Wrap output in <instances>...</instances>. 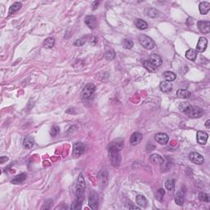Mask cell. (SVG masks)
I'll return each instance as SVG.
<instances>
[{"instance_id": "1", "label": "cell", "mask_w": 210, "mask_h": 210, "mask_svg": "<svg viewBox=\"0 0 210 210\" xmlns=\"http://www.w3.org/2000/svg\"><path fill=\"white\" fill-rule=\"evenodd\" d=\"M123 147L122 141H116L112 142L108 145V155L110 158V162L113 167H119L121 163V155L120 150Z\"/></svg>"}, {"instance_id": "2", "label": "cell", "mask_w": 210, "mask_h": 210, "mask_svg": "<svg viewBox=\"0 0 210 210\" xmlns=\"http://www.w3.org/2000/svg\"><path fill=\"white\" fill-rule=\"evenodd\" d=\"M86 187V181L83 177V174H80L78 176L77 183H76V199L80 202H83Z\"/></svg>"}, {"instance_id": "3", "label": "cell", "mask_w": 210, "mask_h": 210, "mask_svg": "<svg viewBox=\"0 0 210 210\" xmlns=\"http://www.w3.org/2000/svg\"><path fill=\"white\" fill-rule=\"evenodd\" d=\"M89 206L92 209H98L100 207V196L96 191H92L88 197Z\"/></svg>"}, {"instance_id": "4", "label": "cell", "mask_w": 210, "mask_h": 210, "mask_svg": "<svg viewBox=\"0 0 210 210\" xmlns=\"http://www.w3.org/2000/svg\"><path fill=\"white\" fill-rule=\"evenodd\" d=\"M139 41L144 49L148 50L153 49L155 46V42L154 41V39L146 35H141L139 37Z\"/></svg>"}, {"instance_id": "5", "label": "cell", "mask_w": 210, "mask_h": 210, "mask_svg": "<svg viewBox=\"0 0 210 210\" xmlns=\"http://www.w3.org/2000/svg\"><path fill=\"white\" fill-rule=\"evenodd\" d=\"M185 113L188 117H191V118H199V117L203 116L204 110L202 108H199V107L193 106V105L191 104V106L189 107Z\"/></svg>"}, {"instance_id": "6", "label": "cell", "mask_w": 210, "mask_h": 210, "mask_svg": "<svg viewBox=\"0 0 210 210\" xmlns=\"http://www.w3.org/2000/svg\"><path fill=\"white\" fill-rule=\"evenodd\" d=\"M95 86L93 83L87 84L85 87H84L83 90L81 92V98L83 100H88L93 95V94L95 91Z\"/></svg>"}, {"instance_id": "7", "label": "cell", "mask_w": 210, "mask_h": 210, "mask_svg": "<svg viewBox=\"0 0 210 210\" xmlns=\"http://www.w3.org/2000/svg\"><path fill=\"white\" fill-rule=\"evenodd\" d=\"M86 146L83 143L77 142L73 145V150H72V156L74 158H77L82 154L85 152Z\"/></svg>"}, {"instance_id": "8", "label": "cell", "mask_w": 210, "mask_h": 210, "mask_svg": "<svg viewBox=\"0 0 210 210\" xmlns=\"http://www.w3.org/2000/svg\"><path fill=\"white\" fill-rule=\"evenodd\" d=\"M189 159L195 164L197 165H202L205 163V158L200 154L197 152H192L189 154Z\"/></svg>"}, {"instance_id": "9", "label": "cell", "mask_w": 210, "mask_h": 210, "mask_svg": "<svg viewBox=\"0 0 210 210\" xmlns=\"http://www.w3.org/2000/svg\"><path fill=\"white\" fill-rule=\"evenodd\" d=\"M198 28L203 34H208L210 31V22L208 21H199L197 23Z\"/></svg>"}, {"instance_id": "10", "label": "cell", "mask_w": 210, "mask_h": 210, "mask_svg": "<svg viewBox=\"0 0 210 210\" xmlns=\"http://www.w3.org/2000/svg\"><path fill=\"white\" fill-rule=\"evenodd\" d=\"M154 140L159 144H166L169 141L168 136L165 133H158L154 136Z\"/></svg>"}, {"instance_id": "11", "label": "cell", "mask_w": 210, "mask_h": 210, "mask_svg": "<svg viewBox=\"0 0 210 210\" xmlns=\"http://www.w3.org/2000/svg\"><path fill=\"white\" fill-rule=\"evenodd\" d=\"M208 45V40L205 37H200L199 41L197 43L196 51L197 52H205Z\"/></svg>"}, {"instance_id": "12", "label": "cell", "mask_w": 210, "mask_h": 210, "mask_svg": "<svg viewBox=\"0 0 210 210\" xmlns=\"http://www.w3.org/2000/svg\"><path fill=\"white\" fill-rule=\"evenodd\" d=\"M148 60H149L154 66H156V67L160 66L161 65H162V63H163V61H162L161 57L159 55L156 54V53H153L151 55H149Z\"/></svg>"}, {"instance_id": "13", "label": "cell", "mask_w": 210, "mask_h": 210, "mask_svg": "<svg viewBox=\"0 0 210 210\" xmlns=\"http://www.w3.org/2000/svg\"><path fill=\"white\" fill-rule=\"evenodd\" d=\"M85 23L90 29H94L97 26L96 17L93 15H89L85 18Z\"/></svg>"}, {"instance_id": "14", "label": "cell", "mask_w": 210, "mask_h": 210, "mask_svg": "<svg viewBox=\"0 0 210 210\" xmlns=\"http://www.w3.org/2000/svg\"><path fill=\"white\" fill-rule=\"evenodd\" d=\"M142 137H143V136H142V134H141V132H139V131L134 132L132 135L130 136V144H132V145L135 146V145H137L138 144H140L141 141H142Z\"/></svg>"}, {"instance_id": "15", "label": "cell", "mask_w": 210, "mask_h": 210, "mask_svg": "<svg viewBox=\"0 0 210 210\" xmlns=\"http://www.w3.org/2000/svg\"><path fill=\"white\" fill-rule=\"evenodd\" d=\"M197 142L201 145H205L208 141V135L205 131H198L197 132Z\"/></svg>"}, {"instance_id": "16", "label": "cell", "mask_w": 210, "mask_h": 210, "mask_svg": "<svg viewBox=\"0 0 210 210\" xmlns=\"http://www.w3.org/2000/svg\"><path fill=\"white\" fill-rule=\"evenodd\" d=\"M149 161L152 163H154V164L162 165L164 163V158L161 155L158 154H153L149 157Z\"/></svg>"}, {"instance_id": "17", "label": "cell", "mask_w": 210, "mask_h": 210, "mask_svg": "<svg viewBox=\"0 0 210 210\" xmlns=\"http://www.w3.org/2000/svg\"><path fill=\"white\" fill-rule=\"evenodd\" d=\"M159 87H160L161 90L163 92H164V93H169V92H171V90H173V86H172V84H171V82H169V81H167V80L162 81L160 83Z\"/></svg>"}, {"instance_id": "18", "label": "cell", "mask_w": 210, "mask_h": 210, "mask_svg": "<svg viewBox=\"0 0 210 210\" xmlns=\"http://www.w3.org/2000/svg\"><path fill=\"white\" fill-rule=\"evenodd\" d=\"M199 12L202 14V15H206L207 13H208V12L210 10V3L208 2H201L199 3Z\"/></svg>"}, {"instance_id": "19", "label": "cell", "mask_w": 210, "mask_h": 210, "mask_svg": "<svg viewBox=\"0 0 210 210\" xmlns=\"http://www.w3.org/2000/svg\"><path fill=\"white\" fill-rule=\"evenodd\" d=\"M26 177H27V176L25 173H21V174L17 175L14 177L13 179L11 181V183L14 184V185H19L21 183L25 181L26 180Z\"/></svg>"}, {"instance_id": "20", "label": "cell", "mask_w": 210, "mask_h": 210, "mask_svg": "<svg viewBox=\"0 0 210 210\" xmlns=\"http://www.w3.org/2000/svg\"><path fill=\"white\" fill-rule=\"evenodd\" d=\"M135 25H136V27L138 28L139 30H141V31L145 30V29H147V28L149 27L148 23H147L145 21H144V20H142V19L135 20Z\"/></svg>"}, {"instance_id": "21", "label": "cell", "mask_w": 210, "mask_h": 210, "mask_svg": "<svg viewBox=\"0 0 210 210\" xmlns=\"http://www.w3.org/2000/svg\"><path fill=\"white\" fill-rule=\"evenodd\" d=\"M184 201H185V199H184V192L182 191V190H181V191L177 192L176 196H175V202H176V204L177 205L181 206L184 204Z\"/></svg>"}, {"instance_id": "22", "label": "cell", "mask_w": 210, "mask_h": 210, "mask_svg": "<svg viewBox=\"0 0 210 210\" xmlns=\"http://www.w3.org/2000/svg\"><path fill=\"white\" fill-rule=\"evenodd\" d=\"M177 95L180 99H188L191 97V92L185 89H180L177 91Z\"/></svg>"}, {"instance_id": "23", "label": "cell", "mask_w": 210, "mask_h": 210, "mask_svg": "<svg viewBox=\"0 0 210 210\" xmlns=\"http://www.w3.org/2000/svg\"><path fill=\"white\" fill-rule=\"evenodd\" d=\"M35 144V141L31 136H26L23 141V146L25 149H31Z\"/></svg>"}, {"instance_id": "24", "label": "cell", "mask_w": 210, "mask_h": 210, "mask_svg": "<svg viewBox=\"0 0 210 210\" xmlns=\"http://www.w3.org/2000/svg\"><path fill=\"white\" fill-rule=\"evenodd\" d=\"M197 51L195 49H188L185 52V58H187L190 61H195L197 58Z\"/></svg>"}, {"instance_id": "25", "label": "cell", "mask_w": 210, "mask_h": 210, "mask_svg": "<svg viewBox=\"0 0 210 210\" xmlns=\"http://www.w3.org/2000/svg\"><path fill=\"white\" fill-rule=\"evenodd\" d=\"M136 203L138 204V205L140 207L145 208L147 206V205H148V201H147L146 198H145L144 195H138L136 196Z\"/></svg>"}, {"instance_id": "26", "label": "cell", "mask_w": 210, "mask_h": 210, "mask_svg": "<svg viewBox=\"0 0 210 210\" xmlns=\"http://www.w3.org/2000/svg\"><path fill=\"white\" fill-rule=\"evenodd\" d=\"M163 77H164V79H165L167 81L171 82V81L176 80L177 75L175 74L174 72H170V71H167V72H165L163 73Z\"/></svg>"}, {"instance_id": "27", "label": "cell", "mask_w": 210, "mask_h": 210, "mask_svg": "<svg viewBox=\"0 0 210 210\" xmlns=\"http://www.w3.org/2000/svg\"><path fill=\"white\" fill-rule=\"evenodd\" d=\"M22 3H19V2H15V3H13V4H12L11 7L9 8V15H12V14H13L14 12L18 11V10L22 8Z\"/></svg>"}, {"instance_id": "28", "label": "cell", "mask_w": 210, "mask_h": 210, "mask_svg": "<svg viewBox=\"0 0 210 210\" xmlns=\"http://www.w3.org/2000/svg\"><path fill=\"white\" fill-rule=\"evenodd\" d=\"M55 44V39L52 38V37H49L47 39H45L43 43V45H44V48L46 49H52Z\"/></svg>"}, {"instance_id": "29", "label": "cell", "mask_w": 210, "mask_h": 210, "mask_svg": "<svg viewBox=\"0 0 210 210\" xmlns=\"http://www.w3.org/2000/svg\"><path fill=\"white\" fill-rule=\"evenodd\" d=\"M143 66H144V68H146L149 72H154L157 69V67L153 65L149 60H145V61L143 62Z\"/></svg>"}, {"instance_id": "30", "label": "cell", "mask_w": 210, "mask_h": 210, "mask_svg": "<svg viewBox=\"0 0 210 210\" xmlns=\"http://www.w3.org/2000/svg\"><path fill=\"white\" fill-rule=\"evenodd\" d=\"M165 187L167 190L172 191L175 189V181L173 179L167 180L165 182Z\"/></svg>"}, {"instance_id": "31", "label": "cell", "mask_w": 210, "mask_h": 210, "mask_svg": "<svg viewBox=\"0 0 210 210\" xmlns=\"http://www.w3.org/2000/svg\"><path fill=\"white\" fill-rule=\"evenodd\" d=\"M81 206H82V202L79 201L77 199H75L74 201L72 203L70 208L72 210L80 209V208H81Z\"/></svg>"}, {"instance_id": "32", "label": "cell", "mask_w": 210, "mask_h": 210, "mask_svg": "<svg viewBox=\"0 0 210 210\" xmlns=\"http://www.w3.org/2000/svg\"><path fill=\"white\" fill-rule=\"evenodd\" d=\"M122 46L125 48V49H132L133 45H134V43H133L132 40L128 39H124L122 40Z\"/></svg>"}, {"instance_id": "33", "label": "cell", "mask_w": 210, "mask_h": 210, "mask_svg": "<svg viewBox=\"0 0 210 210\" xmlns=\"http://www.w3.org/2000/svg\"><path fill=\"white\" fill-rule=\"evenodd\" d=\"M164 195H165V191L162 188L158 189L157 192H156V194H155V197H156V199L158 201H163Z\"/></svg>"}, {"instance_id": "34", "label": "cell", "mask_w": 210, "mask_h": 210, "mask_svg": "<svg viewBox=\"0 0 210 210\" xmlns=\"http://www.w3.org/2000/svg\"><path fill=\"white\" fill-rule=\"evenodd\" d=\"M199 199L202 202H206L208 203L210 201V197L208 194L205 193V192H200L199 194Z\"/></svg>"}, {"instance_id": "35", "label": "cell", "mask_w": 210, "mask_h": 210, "mask_svg": "<svg viewBox=\"0 0 210 210\" xmlns=\"http://www.w3.org/2000/svg\"><path fill=\"white\" fill-rule=\"evenodd\" d=\"M190 106H191V103L189 102H181L179 105V110L181 111V113H185Z\"/></svg>"}, {"instance_id": "36", "label": "cell", "mask_w": 210, "mask_h": 210, "mask_svg": "<svg viewBox=\"0 0 210 210\" xmlns=\"http://www.w3.org/2000/svg\"><path fill=\"white\" fill-rule=\"evenodd\" d=\"M86 40H87V38H86V36L81 37V38L76 39V40L74 42V45L75 46H76V47H80V46H83L84 44L86 43Z\"/></svg>"}, {"instance_id": "37", "label": "cell", "mask_w": 210, "mask_h": 210, "mask_svg": "<svg viewBox=\"0 0 210 210\" xmlns=\"http://www.w3.org/2000/svg\"><path fill=\"white\" fill-rule=\"evenodd\" d=\"M115 56H116V53L114 52V50H108L104 54L105 58L108 60H113L115 58Z\"/></svg>"}, {"instance_id": "38", "label": "cell", "mask_w": 210, "mask_h": 210, "mask_svg": "<svg viewBox=\"0 0 210 210\" xmlns=\"http://www.w3.org/2000/svg\"><path fill=\"white\" fill-rule=\"evenodd\" d=\"M59 131H60V128H59V127H58V126H54V127H52V128H51V130H50V135L54 137V136H58V134H59Z\"/></svg>"}, {"instance_id": "39", "label": "cell", "mask_w": 210, "mask_h": 210, "mask_svg": "<svg viewBox=\"0 0 210 210\" xmlns=\"http://www.w3.org/2000/svg\"><path fill=\"white\" fill-rule=\"evenodd\" d=\"M147 15L149 17H156L158 16V11L154 8H149L147 10Z\"/></svg>"}, {"instance_id": "40", "label": "cell", "mask_w": 210, "mask_h": 210, "mask_svg": "<svg viewBox=\"0 0 210 210\" xmlns=\"http://www.w3.org/2000/svg\"><path fill=\"white\" fill-rule=\"evenodd\" d=\"M100 5V2L99 1H94L92 3V7H93V9H96L97 7H99Z\"/></svg>"}, {"instance_id": "41", "label": "cell", "mask_w": 210, "mask_h": 210, "mask_svg": "<svg viewBox=\"0 0 210 210\" xmlns=\"http://www.w3.org/2000/svg\"><path fill=\"white\" fill-rule=\"evenodd\" d=\"M8 158L5 157V156H4V157L1 158V160H0V163H4V162H5V161H8Z\"/></svg>"}, {"instance_id": "42", "label": "cell", "mask_w": 210, "mask_h": 210, "mask_svg": "<svg viewBox=\"0 0 210 210\" xmlns=\"http://www.w3.org/2000/svg\"><path fill=\"white\" fill-rule=\"evenodd\" d=\"M205 127H206V128H208V129H209L210 128V120H208L207 122H205Z\"/></svg>"}, {"instance_id": "43", "label": "cell", "mask_w": 210, "mask_h": 210, "mask_svg": "<svg viewBox=\"0 0 210 210\" xmlns=\"http://www.w3.org/2000/svg\"><path fill=\"white\" fill-rule=\"evenodd\" d=\"M130 209H138L140 210V208L138 206H130Z\"/></svg>"}]
</instances>
